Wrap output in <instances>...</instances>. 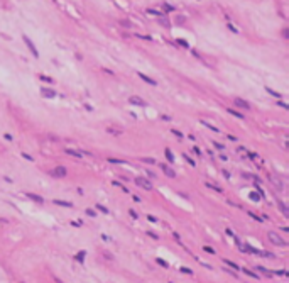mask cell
<instances>
[{"label": "cell", "instance_id": "94428289", "mask_svg": "<svg viewBox=\"0 0 289 283\" xmlns=\"http://www.w3.org/2000/svg\"><path fill=\"white\" fill-rule=\"evenodd\" d=\"M172 236H174V239H176V241H179V239H181V237H179V234H178V232H172Z\"/></svg>", "mask_w": 289, "mask_h": 283}, {"label": "cell", "instance_id": "7bdbcfd3", "mask_svg": "<svg viewBox=\"0 0 289 283\" xmlns=\"http://www.w3.org/2000/svg\"><path fill=\"white\" fill-rule=\"evenodd\" d=\"M172 134H174V136H178V137H181V139H183V132H181V130H178V129H172Z\"/></svg>", "mask_w": 289, "mask_h": 283}, {"label": "cell", "instance_id": "4fadbf2b", "mask_svg": "<svg viewBox=\"0 0 289 283\" xmlns=\"http://www.w3.org/2000/svg\"><path fill=\"white\" fill-rule=\"evenodd\" d=\"M206 188H211V190H215V192H218V193H223V188L222 187H216L215 183H210V181H206Z\"/></svg>", "mask_w": 289, "mask_h": 283}, {"label": "cell", "instance_id": "277c9868", "mask_svg": "<svg viewBox=\"0 0 289 283\" xmlns=\"http://www.w3.org/2000/svg\"><path fill=\"white\" fill-rule=\"evenodd\" d=\"M24 42L27 44V48H29V51H31L32 54H34V58H39V53H37V49H36V46L31 42V39L27 38V36H24Z\"/></svg>", "mask_w": 289, "mask_h": 283}, {"label": "cell", "instance_id": "d4e9b609", "mask_svg": "<svg viewBox=\"0 0 289 283\" xmlns=\"http://www.w3.org/2000/svg\"><path fill=\"white\" fill-rule=\"evenodd\" d=\"M85 254H86V251H79L78 254H76V259L79 261V263H83V261H85Z\"/></svg>", "mask_w": 289, "mask_h": 283}, {"label": "cell", "instance_id": "e575fe53", "mask_svg": "<svg viewBox=\"0 0 289 283\" xmlns=\"http://www.w3.org/2000/svg\"><path fill=\"white\" fill-rule=\"evenodd\" d=\"M203 251H205V253H210V254H215V253H216L213 248H210V246H205V248H203Z\"/></svg>", "mask_w": 289, "mask_h": 283}, {"label": "cell", "instance_id": "cb8c5ba5", "mask_svg": "<svg viewBox=\"0 0 289 283\" xmlns=\"http://www.w3.org/2000/svg\"><path fill=\"white\" fill-rule=\"evenodd\" d=\"M140 161L147 163V165H156V159L154 158H140Z\"/></svg>", "mask_w": 289, "mask_h": 283}, {"label": "cell", "instance_id": "7c38bea8", "mask_svg": "<svg viewBox=\"0 0 289 283\" xmlns=\"http://www.w3.org/2000/svg\"><path fill=\"white\" fill-rule=\"evenodd\" d=\"M54 204L56 205H61V207H68V209H71V207H73V204H71V202H64V200H59V198H54Z\"/></svg>", "mask_w": 289, "mask_h": 283}, {"label": "cell", "instance_id": "b9f144b4", "mask_svg": "<svg viewBox=\"0 0 289 283\" xmlns=\"http://www.w3.org/2000/svg\"><path fill=\"white\" fill-rule=\"evenodd\" d=\"M147 14H152V15H161L159 10H152V9H147Z\"/></svg>", "mask_w": 289, "mask_h": 283}, {"label": "cell", "instance_id": "9a60e30c", "mask_svg": "<svg viewBox=\"0 0 289 283\" xmlns=\"http://www.w3.org/2000/svg\"><path fill=\"white\" fill-rule=\"evenodd\" d=\"M244 273L247 275V276L254 278V280H261V278H259V275H257V273H254V271H250L249 268H244Z\"/></svg>", "mask_w": 289, "mask_h": 283}, {"label": "cell", "instance_id": "5b68a950", "mask_svg": "<svg viewBox=\"0 0 289 283\" xmlns=\"http://www.w3.org/2000/svg\"><path fill=\"white\" fill-rule=\"evenodd\" d=\"M161 170L164 171V175H166V176H169V178H176V171L171 168V166H168V165H161Z\"/></svg>", "mask_w": 289, "mask_h": 283}, {"label": "cell", "instance_id": "8fae6325", "mask_svg": "<svg viewBox=\"0 0 289 283\" xmlns=\"http://www.w3.org/2000/svg\"><path fill=\"white\" fill-rule=\"evenodd\" d=\"M269 178H270V181H272V185H274V187H276L277 188V190H283V183H281V180L279 178H276V176H272V175H270L269 176Z\"/></svg>", "mask_w": 289, "mask_h": 283}, {"label": "cell", "instance_id": "3957f363", "mask_svg": "<svg viewBox=\"0 0 289 283\" xmlns=\"http://www.w3.org/2000/svg\"><path fill=\"white\" fill-rule=\"evenodd\" d=\"M53 175L57 176V178H64V176L68 175V170L64 168V166H56V168L53 170Z\"/></svg>", "mask_w": 289, "mask_h": 283}, {"label": "cell", "instance_id": "f907efd6", "mask_svg": "<svg viewBox=\"0 0 289 283\" xmlns=\"http://www.w3.org/2000/svg\"><path fill=\"white\" fill-rule=\"evenodd\" d=\"M71 226H74V227H79V226H81V222H79V220H71Z\"/></svg>", "mask_w": 289, "mask_h": 283}, {"label": "cell", "instance_id": "ffe728a7", "mask_svg": "<svg viewBox=\"0 0 289 283\" xmlns=\"http://www.w3.org/2000/svg\"><path fill=\"white\" fill-rule=\"evenodd\" d=\"M64 153L70 154V156H74V158H83V154H81V153H78V151H73V149H66Z\"/></svg>", "mask_w": 289, "mask_h": 283}, {"label": "cell", "instance_id": "ac0fdd59", "mask_svg": "<svg viewBox=\"0 0 289 283\" xmlns=\"http://www.w3.org/2000/svg\"><path fill=\"white\" fill-rule=\"evenodd\" d=\"M249 197H250V198H252V200H254V202H259V200H261V198H262V195L259 193V192H250V195H249Z\"/></svg>", "mask_w": 289, "mask_h": 283}, {"label": "cell", "instance_id": "f1b7e54d", "mask_svg": "<svg viewBox=\"0 0 289 283\" xmlns=\"http://www.w3.org/2000/svg\"><path fill=\"white\" fill-rule=\"evenodd\" d=\"M183 156H184V159H186V161L189 163L191 166H193V168H194V166H196V163H194V159H191V156H188V154H183Z\"/></svg>", "mask_w": 289, "mask_h": 283}, {"label": "cell", "instance_id": "484cf974", "mask_svg": "<svg viewBox=\"0 0 289 283\" xmlns=\"http://www.w3.org/2000/svg\"><path fill=\"white\" fill-rule=\"evenodd\" d=\"M179 271H181V273H184V275H189V276H193V270H189V268H179Z\"/></svg>", "mask_w": 289, "mask_h": 283}, {"label": "cell", "instance_id": "bcb514c9", "mask_svg": "<svg viewBox=\"0 0 289 283\" xmlns=\"http://www.w3.org/2000/svg\"><path fill=\"white\" fill-rule=\"evenodd\" d=\"M247 158H250L252 161H255V159H257V154L255 153H247Z\"/></svg>", "mask_w": 289, "mask_h": 283}, {"label": "cell", "instance_id": "f35d334b", "mask_svg": "<svg viewBox=\"0 0 289 283\" xmlns=\"http://www.w3.org/2000/svg\"><path fill=\"white\" fill-rule=\"evenodd\" d=\"M42 80V82H48V83H53V78H49V77H46V75H41V77H39Z\"/></svg>", "mask_w": 289, "mask_h": 283}, {"label": "cell", "instance_id": "603a6c76", "mask_svg": "<svg viewBox=\"0 0 289 283\" xmlns=\"http://www.w3.org/2000/svg\"><path fill=\"white\" fill-rule=\"evenodd\" d=\"M156 263L159 264V266H162V268H169L168 261H166V259H162V258H157V259H156Z\"/></svg>", "mask_w": 289, "mask_h": 283}, {"label": "cell", "instance_id": "680465c9", "mask_svg": "<svg viewBox=\"0 0 289 283\" xmlns=\"http://www.w3.org/2000/svg\"><path fill=\"white\" fill-rule=\"evenodd\" d=\"M283 38H284V39H287V38H289V34H287V29H283Z\"/></svg>", "mask_w": 289, "mask_h": 283}, {"label": "cell", "instance_id": "6da1fadb", "mask_svg": "<svg viewBox=\"0 0 289 283\" xmlns=\"http://www.w3.org/2000/svg\"><path fill=\"white\" fill-rule=\"evenodd\" d=\"M267 237H269V241L272 242V244H276V246H286V244H287V242L284 241V239L281 237L279 234H276L274 231H270L269 234H267Z\"/></svg>", "mask_w": 289, "mask_h": 283}, {"label": "cell", "instance_id": "ee69618b", "mask_svg": "<svg viewBox=\"0 0 289 283\" xmlns=\"http://www.w3.org/2000/svg\"><path fill=\"white\" fill-rule=\"evenodd\" d=\"M86 214H88L90 217H95V215H96V212H95L93 209H86Z\"/></svg>", "mask_w": 289, "mask_h": 283}, {"label": "cell", "instance_id": "f546056e", "mask_svg": "<svg viewBox=\"0 0 289 283\" xmlns=\"http://www.w3.org/2000/svg\"><path fill=\"white\" fill-rule=\"evenodd\" d=\"M249 215H250V217H252V219H254V220H257V222H262V220H264V217H259V215H255L254 212H249Z\"/></svg>", "mask_w": 289, "mask_h": 283}, {"label": "cell", "instance_id": "74e56055", "mask_svg": "<svg viewBox=\"0 0 289 283\" xmlns=\"http://www.w3.org/2000/svg\"><path fill=\"white\" fill-rule=\"evenodd\" d=\"M129 214H130V217H132V219H139V214H137L134 209H130V210H129Z\"/></svg>", "mask_w": 289, "mask_h": 283}, {"label": "cell", "instance_id": "1f68e13d", "mask_svg": "<svg viewBox=\"0 0 289 283\" xmlns=\"http://www.w3.org/2000/svg\"><path fill=\"white\" fill-rule=\"evenodd\" d=\"M96 210H100V212H103V214H108V212H110V210H108L107 209V207H103V205H96Z\"/></svg>", "mask_w": 289, "mask_h": 283}, {"label": "cell", "instance_id": "7402d4cb", "mask_svg": "<svg viewBox=\"0 0 289 283\" xmlns=\"http://www.w3.org/2000/svg\"><path fill=\"white\" fill-rule=\"evenodd\" d=\"M227 112H228V114H232V115H235L237 119H244L245 115H242L240 112H237V110H233V108H227Z\"/></svg>", "mask_w": 289, "mask_h": 283}, {"label": "cell", "instance_id": "91938a15", "mask_svg": "<svg viewBox=\"0 0 289 283\" xmlns=\"http://www.w3.org/2000/svg\"><path fill=\"white\" fill-rule=\"evenodd\" d=\"M103 256H105L107 259H113V256H112V254H108V253H105V251H103Z\"/></svg>", "mask_w": 289, "mask_h": 283}, {"label": "cell", "instance_id": "9c48e42d", "mask_svg": "<svg viewBox=\"0 0 289 283\" xmlns=\"http://www.w3.org/2000/svg\"><path fill=\"white\" fill-rule=\"evenodd\" d=\"M129 102H130L132 105H140V107H142V105H146V102H144L140 97H130V99H129Z\"/></svg>", "mask_w": 289, "mask_h": 283}, {"label": "cell", "instance_id": "d590c367", "mask_svg": "<svg viewBox=\"0 0 289 283\" xmlns=\"http://www.w3.org/2000/svg\"><path fill=\"white\" fill-rule=\"evenodd\" d=\"M107 130H108L110 134H122V130H118V129H115V127H108Z\"/></svg>", "mask_w": 289, "mask_h": 283}, {"label": "cell", "instance_id": "6125c7cd", "mask_svg": "<svg viewBox=\"0 0 289 283\" xmlns=\"http://www.w3.org/2000/svg\"><path fill=\"white\" fill-rule=\"evenodd\" d=\"M225 232H227V234H228V236H230V237H233V236H235V234H233V232H232V231H230V229H227Z\"/></svg>", "mask_w": 289, "mask_h": 283}, {"label": "cell", "instance_id": "be15d7a7", "mask_svg": "<svg viewBox=\"0 0 289 283\" xmlns=\"http://www.w3.org/2000/svg\"><path fill=\"white\" fill-rule=\"evenodd\" d=\"M3 137H5L7 141H12V136H10V134H5V136H3Z\"/></svg>", "mask_w": 289, "mask_h": 283}, {"label": "cell", "instance_id": "ab89813d", "mask_svg": "<svg viewBox=\"0 0 289 283\" xmlns=\"http://www.w3.org/2000/svg\"><path fill=\"white\" fill-rule=\"evenodd\" d=\"M137 38H140V39H146V41H152V38L151 36H144V34H135Z\"/></svg>", "mask_w": 289, "mask_h": 283}, {"label": "cell", "instance_id": "52a82bcc", "mask_svg": "<svg viewBox=\"0 0 289 283\" xmlns=\"http://www.w3.org/2000/svg\"><path fill=\"white\" fill-rule=\"evenodd\" d=\"M137 75H139V78H140V80H144V82H146V83H149V85H154V86L157 85V82H156V80L149 78L147 75H144V73H137Z\"/></svg>", "mask_w": 289, "mask_h": 283}, {"label": "cell", "instance_id": "2e32d148", "mask_svg": "<svg viewBox=\"0 0 289 283\" xmlns=\"http://www.w3.org/2000/svg\"><path fill=\"white\" fill-rule=\"evenodd\" d=\"M201 124L205 126V127H208L210 130H213V132H222V129H218V127H215V126H211V124H208L206 121H201Z\"/></svg>", "mask_w": 289, "mask_h": 283}, {"label": "cell", "instance_id": "4dcf8cb0", "mask_svg": "<svg viewBox=\"0 0 289 283\" xmlns=\"http://www.w3.org/2000/svg\"><path fill=\"white\" fill-rule=\"evenodd\" d=\"M162 10H164V12H172V10H174V7H172V5H168V3H164V5H162Z\"/></svg>", "mask_w": 289, "mask_h": 283}, {"label": "cell", "instance_id": "5bb4252c", "mask_svg": "<svg viewBox=\"0 0 289 283\" xmlns=\"http://www.w3.org/2000/svg\"><path fill=\"white\" fill-rule=\"evenodd\" d=\"M27 197L31 198V200L37 202V204H44V198H41L39 195H36V193H27Z\"/></svg>", "mask_w": 289, "mask_h": 283}, {"label": "cell", "instance_id": "816d5d0a", "mask_svg": "<svg viewBox=\"0 0 289 283\" xmlns=\"http://www.w3.org/2000/svg\"><path fill=\"white\" fill-rule=\"evenodd\" d=\"M255 190H257V192H259V193H261V195H262V197H264V190H262V188H261V187H259V185H257V183H255Z\"/></svg>", "mask_w": 289, "mask_h": 283}, {"label": "cell", "instance_id": "60d3db41", "mask_svg": "<svg viewBox=\"0 0 289 283\" xmlns=\"http://www.w3.org/2000/svg\"><path fill=\"white\" fill-rule=\"evenodd\" d=\"M276 104L279 105V107H283V108H289V105H287L286 102H283V100H281V99H279V102H276Z\"/></svg>", "mask_w": 289, "mask_h": 283}, {"label": "cell", "instance_id": "7dc6e473", "mask_svg": "<svg viewBox=\"0 0 289 283\" xmlns=\"http://www.w3.org/2000/svg\"><path fill=\"white\" fill-rule=\"evenodd\" d=\"M193 153L198 154V156H201V149H200V148H196V146H193Z\"/></svg>", "mask_w": 289, "mask_h": 283}, {"label": "cell", "instance_id": "db71d44e", "mask_svg": "<svg viewBox=\"0 0 289 283\" xmlns=\"http://www.w3.org/2000/svg\"><path fill=\"white\" fill-rule=\"evenodd\" d=\"M147 175H149L151 178H154V180H156V173H154V171H151V170H147Z\"/></svg>", "mask_w": 289, "mask_h": 283}, {"label": "cell", "instance_id": "7a4b0ae2", "mask_svg": "<svg viewBox=\"0 0 289 283\" xmlns=\"http://www.w3.org/2000/svg\"><path fill=\"white\" fill-rule=\"evenodd\" d=\"M135 183L139 185V187H142L144 190H149V192H151V190H152V188H154V185L151 183V181L147 180V178H142V176H139V178H135Z\"/></svg>", "mask_w": 289, "mask_h": 283}, {"label": "cell", "instance_id": "30bf717a", "mask_svg": "<svg viewBox=\"0 0 289 283\" xmlns=\"http://www.w3.org/2000/svg\"><path fill=\"white\" fill-rule=\"evenodd\" d=\"M277 205H279V209H281V212H283V215H289V209H287V205L284 204L283 200H277Z\"/></svg>", "mask_w": 289, "mask_h": 283}, {"label": "cell", "instance_id": "836d02e7", "mask_svg": "<svg viewBox=\"0 0 289 283\" xmlns=\"http://www.w3.org/2000/svg\"><path fill=\"white\" fill-rule=\"evenodd\" d=\"M108 161H110V163H115V165H125V161H122V159H113V158H108Z\"/></svg>", "mask_w": 289, "mask_h": 283}, {"label": "cell", "instance_id": "f5cc1de1", "mask_svg": "<svg viewBox=\"0 0 289 283\" xmlns=\"http://www.w3.org/2000/svg\"><path fill=\"white\" fill-rule=\"evenodd\" d=\"M48 139H51V141H56V143H57V141H59V139H57L56 136H53V134H48Z\"/></svg>", "mask_w": 289, "mask_h": 283}, {"label": "cell", "instance_id": "8d00e7d4", "mask_svg": "<svg viewBox=\"0 0 289 283\" xmlns=\"http://www.w3.org/2000/svg\"><path fill=\"white\" fill-rule=\"evenodd\" d=\"M178 44H179V46H183V48H189V44H188V42L184 41V39H178Z\"/></svg>", "mask_w": 289, "mask_h": 283}, {"label": "cell", "instance_id": "d6986e66", "mask_svg": "<svg viewBox=\"0 0 289 283\" xmlns=\"http://www.w3.org/2000/svg\"><path fill=\"white\" fill-rule=\"evenodd\" d=\"M257 270H259V271H262V275H266L267 278H272V276H274V275L270 273V271H267V270H266V268H264V266H261V264H259V266H257Z\"/></svg>", "mask_w": 289, "mask_h": 283}, {"label": "cell", "instance_id": "8992f818", "mask_svg": "<svg viewBox=\"0 0 289 283\" xmlns=\"http://www.w3.org/2000/svg\"><path fill=\"white\" fill-rule=\"evenodd\" d=\"M42 97H46V99H54L56 97V92L54 90H51V88H42Z\"/></svg>", "mask_w": 289, "mask_h": 283}, {"label": "cell", "instance_id": "c3c4849f", "mask_svg": "<svg viewBox=\"0 0 289 283\" xmlns=\"http://www.w3.org/2000/svg\"><path fill=\"white\" fill-rule=\"evenodd\" d=\"M147 220H149V222H157V217H154V215H147Z\"/></svg>", "mask_w": 289, "mask_h": 283}, {"label": "cell", "instance_id": "e0dca14e", "mask_svg": "<svg viewBox=\"0 0 289 283\" xmlns=\"http://www.w3.org/2000/svg\"><path fill=\"white\" fill-rule=\"evenodd\" d=\"M223 264H227V266H228V268H232V270H238V264H235V263H233V261H230V259H223Z\"/></svg>", "mask_w": 289, "mask_h": 283}, {"label": "cell", "instance_id": "f6af8a7d", "mask_svg": "<svg viewBox=\"0 0 289 283\" xmlns=\"http://www.w3.org/2000/svg\"><path fill=\"white\" fill-rule=\"evenodd\" d=\"M120 24L124 27H132V22H129V20H120Z\"/></svg>", "mask_w": 289, "mask_h": 283}, {"label": "cell", "instance_id": "83f0119b", "mask_svg": "<svg viewBox=\"0 0 289 283\" xmlns=\"http://www.w3.org/2000/svg\"><path fill=\"white\" fill-rule=\"evenodd\" d=\"M272 275H276V276H287V271H284V270H277V271H274Z\"/></svg>", "mask_w": 289, "mask_h": 283}, {"label": "cell", "instance_id": "d6a6232c", "mask_svg": "<svg viewBox=\"0 0 289 283\" xmlns=\"http://www.w3.org/2000/svg\"><path fill=\"white\" fill-rule=\"evenodd\" d=\"M213 146L216 148V149H225V144H222V143H216V141H213Z\"/></svg>", "mask_w": 289, "mask_h": 283}, {"label": "cell", "instance_id": "4316f807", "mask_svg": "<svg viewBox=\"0 0 289 283\" xmlns=\"http://www.w3.org/2000/svg\"><path fill=\"white\" fill-rule=\"evenodd\" d=\"M267 93H270V95H272V97H276V99H281V93H277V92H274V90L272 88H269V86H267Z\"/></svg>", "mask_w": 289, "mask_h": 283}, {"label": "cell", "instance_id": "681fc988", "mask_svg": "<svg viewBox=\"0 0 289 283\" xmlns=\"http://www.w3.org/2000/svg\"><path fill=\"white\" fill-rule=\"evenodd\" d=\"M22 156H24V158L27 159V161H32V159H34V158H32L31 154H27V153H22Z\"/></svg>", "mask_w": 289, "mask_h": 283}, {"label": "cell", "instance_id": "6f0895ef", "mask_svg": "<svg viewBox=\"0 0 289 283\" xmlns=\"http://www.w3.org/2000/svg\"><path fill=\"white\" fill-rule=\"evenodd\" d=\"M147 236H149V237H152V239H159L157 234H154V232H147Z\"/></svg>", "mask_w": 289, "mask_h": 283}, {"label": "cell", "instance_id": "44dd1931", "mask_svg": "<svg viewBox=\"0 0 289 283\" xmlns=\"http://www.w3.org/2000/svg\"><path fill=\"white\" fill-rule=\"evenodd\" d=\"M164 154H166V158H168V159H169V161H171V163H174V156H172V151L169 149V148H166Z\"/></svg>", "mask_w": 289, "mask_h": 283}, {"label": "cell", "instance_id": "11a10c76", "mask_svg": "<svg viewBox=\"0 0 289 283\" xmlns=\"http://www.w3.org/2000/svg\"><path fill=\"white\" fill-rule=\"evenodd\" d=\"M228 29H230V31H232V32H235V34L238 32V31H237V27H235V26H232V24H228Z\"/></svg>", "mask_w": 289, "mask_h": 283}, {"label": "cell", "instance_id": "9f6ffc18", "mask_svg": "<svg viewBox=\"0 0 289 283\" xmlns=\"http://www.w3.org/2000/svg\"><path fill=\"white\" fill-rule=\"evenodd\" d=\"M103 71H105L107 75H112V77H113V75H115L113 71H112V70H108V68H103Z\"/></svg>", "mask_w": 289, "mask_h": 283}, {"label": "cell", "instance_id": "ba28073f", "mask_svg": "<svg viewBox=\"0 0 289 283\" xmlns=\"http://www.w3.org/2000/svg\"><path fill=\"white\" fill-rule=\"evenodd\" d=\"M233 104H235L237 107H242V108H247V110H250V105L245 102V100H242V99H235V100H233Z\"/></svg>", "mask_w": 289, "mask_h": 283}]
</instances>
